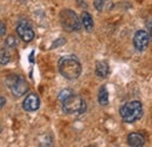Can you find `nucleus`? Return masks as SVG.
<instances>
[{
	"label": "nucleus",
	"instance_id": "1",
	"mask_svg": "<svg viewBox=\"0 0 152 147\" xmlns=\"http://www.w3.org/2000/svg\"><path fill=\"white\" fill-rule=\"evenodd\" d=\"M58 71L67 79H76L82 73V65L75 56H62L58 60Z\"/></svg>",
	"mask_w": 152,
	"mask_h": 147
},
{
	"label": "nucleus",
	"instance_id": "2",
	"mask_svg": "<svg viewBox=\"0 0 152 147\" xmlns=\"http://www.w3.org/2000/svg\"><path fill=\"white\" fill-rule=\"evenodd\" d=\"M119 114L122 117V119L125 123H134L137 120H139L143 116V106L139 102L133 100V102H129L125 103L121 110H119Z\"/></svg>",
	"mask_w": 152,
	"mask_h": 147
},
{
	"label": "nucleus",
	"instance_id": "3",
	"mask_svg": "<svg viewBox=\"0 0 152 147\" xmlns=\"http://www.w3.org/2000/svg\"><path fill=\"white\" fill-rule=\"evenodd\" d=\"M86 102L77 95L72 93L62 102V109L67 114H81L86 111Z\"/></svg>",
	"mask_w": 152,
	"mask_h": 147
},
{
	"label": "nucleus",
	"instance_id": "4",
	"mask_svg": "<svg viewBox=\"0 0 152 147\" xmlns=\"http://www.w3.org/2000/svg\"><path fill=\"white\" fill-rule=\"evenodd\" d=\"M60 22L67 32H77L81 28L80 18L72 9H63L60 13Z\"/></svg>",
	"mask_w": 152,
	"mask_h": 147
},
{
	"label": "nucleus",
	"instance_id": "5",
	"mask_svg": "<svg viewBox=\"0 0 152 147\" xmlns=\"http://www.w3.org/2000/svg\"><path fill=\"white\" fill-rule=\"evenodd\" d=\"M7 83H8V87H10L12 93L15 97L23 96L29 89L28 82L22 76H11L7 81Z\"/></svg>",
	"mask_w": 152,
	"mask_h": 147
},
{
	"label": "nucleus",
	"instance_id": "6",
	"mask_svg": "<svg viewBox=\"0 0 152 147\" xmlns=\"http://www.w3.org/2000/svg\"><path fill=\"white\" fill-rule=\"evenodd\" d=\"M150 41V35L146 31H137L134 36H133V46L138 52H143L148 48Z\"/></svg>",
	"mask_w": 152,
	"mask_h": 147
},
{
	"label": "nucleus",
	"instance_id": "7",
	"mask_svg": "<svg viewBox=\"0 0 152 147\" xmlns=\"http://www.w3.org/2000/svg\"><path fill=\"white\" fill-rule=\"evenodd\" d=\"M17 33L25 42H31L34 39V31L27 21H20L19 25L17 26Z\"/></svg>",
	"mask_w": 152,
	"mask_h": 147
},
{
	"label": "nucleus",
	"instance_id": "8",
	"mask_svg": "<svg viewBox=\"0 0 152 147\" xmlns=\"http://www.w3.org/2000/svg\"><path fill=\"white\" fill-rule=\"evenodd\" d=\"M22 108L28 112H33V111H37L40 108V99L35 93H31L28 95L23 103H22Z\"/></svg>",
	"mask_w": 152,
	"mask_h": 147
},
{
	"label": "nucleus",
	"instance_id": "9",
	"mask_svg": "<svg viewBox=\"0 0 152 147\" xmlns=\"http://www.w3.org/2000/svg\"><path fill=\"white\" fill-rule=\"evenodd\" d=\"M128 144L132 147H142L145 144V138L143 137V134L133 132L130 133L128 137Z\"/></svg>",
	"mask_w": 152,
	"mask_h": 147
},
{
	"label": "nucleus",
	"instance_id": "10",
	"mask_svg": "<svg viewBox=\"0 0 152 147\" xmlns=\"http://www.w3.org/2000/svg\"><path fill=\"white\" fill-rule=\"evenodd\" d=\"M81 22H82L83 27L86 28V31H88V32L93 31V28H94V20H93V17L88 12H83L82 13Z\"/></svg>",
	"mask_w": 152,
	"mask_h": 147
},
{
	"label": "nucleus",
	"instance_id": "11",
	"mask_svg": "<svg viewBox=\"0 0 152 147\" xmlns=\"http://www.w3.org/2000/svg\"><path fill=\"white\" fill-rule=\"evenodd\" d=\"M96 75L99 78H105L109 75V65L107 62H97L96 64Z\"/></svg>",
	"mask_w": 152,
	"mask_h": 147
},
{
	"label": "nucleus",
	"instance_id": "12",
	"mask_svg": "<svg viewBox=\"0 0 152 147\" xmlns=\"http://www.w3.org/2000/svg\"><path fill=\"white\" fill-rule=\"evenodd\" d=\"M98 103L103 106L108 105V103H109V92L107 90L105 85L101 87V89L98 91Z\"/></svg>",
	"mask_w": 152,
	"mask_h": 147
},
{
	"label": "nucleus",
	"instance_id": "13",
	"mask_svg": "<svg viewBox=\"0 0 152 147\" xmlns=\"http://www.w3.org/2000/svg\"><path fill=\"white\" fill-rule=\"evenodd\" d=\"M11 61V53L7 49H0V65H6Z\"/></svg>",
	"mask_w": 152,
	"mask_h": 147
},
{
	"label": "nucleus",
	"instance_id": "14",
	"mask_svg": "<svg viewBox=\"0 0 152 147\" xmlns=\"http://www.w3.org/2000/svg\"><path fill=\"white\" fill-rule=\"evenodd\" d=\"M5 43H6V46H7L8 48H14V47H17V44H18V40H17L15 36L11 35V36H8L6 39Z\"/></svg>",
	"mask_w": 152,
	"mask_h": 147
},
{
	"label": "nucleus",
	"instance_id": "15",
	"mask_svg": "<svg viewBox=\"0 0 152 147\" xmlns=\"http://www.w3.org/2000/svg\"><path fill=\"white\" fill-rule=\"evenodd\" d=\"M72 93H73V92L70 91V90H67V89H66V90H62V91L58 93V99H60L61 102H63V100H64L67 97H69Z\"/></svg>",
	"mask_w": 152,
	"mask_h": 147
},
{
	"label": "nucleus",
	"instance_id": "16",
	"mask_svg": "<svg viewBox=\"0 0 152 147\" xmlns=\"http://www.w3.org/2000/svg\"><path fill=\"white\" fill-rule=\"evenodd\" d=\"M95 7L96 9H98V11H102L103 9V5H104V2H103V0H95Z\"/></svg>",
	"mask_w": 152,
	"mask_h": 147
},
{
	"label": "nucleus",
	"instance_id": "17",
	"mask_svg": "<svg viewBox=\"0 0 152 147\" xmlns=\"http://www.w3.org/2000/svg\"><path fill=\"white\" fill-rule=\"evenodd\" d=\"M5 33H6V25L2 21H0V37L4 36Z\"/></svg>",
	"mask_w": 152,
	"mask_h": 147
},
{
	"label": "nucleus",
	"instance_id": "18",
	"mask_svg": "<svg viewBox=\"0 0 152 147\" xmlns=\"http://www.w3.org/2000/svg\"><path fill=\"white\" fill-rule=\"evenodd\" d=\"M148 28H149V35L152 39V20L148 23Z\"/></svg>",
	"mask_w": 152,
	"mask_h": 147
},
{
	"label": "nucleus",
	"instance_id": "19",
	"mask_svg": "<svg viewBox=\"0 0 152 147\" xmlns=\"http://www.w3.org/2000/svg\"><path fill=\"white\" fill-rule=\"evenodd\" d=\"M5 104H6V99H5V97H0V108H4Z\"/></svg>",
	"mask_w": 152,
	"mask_h": 147
},
{
	"label": "nucleus",
	"instance_id": "20",
	"mask_svg": "<svg viewBox=\"0 0 152 147\" xmlns=\"http://www.w3.org/2000/svg\"><path fill=\"white\" fill-rule=\"evenodd\" d=\"M0 132H1V126H0Z\"/></svg>",
	"mask_w": 152,
	"mask_h": 147
},
{
	"label": "nucleus",
	"instance_id": "21",
	"mask_svg": "<svg viewBox=\"0 0 152 147\" xmlns=\"http://www.w3.org/2000/svg\"><path fill=\"white\" fill-rule=\"evenodd\" d=\"M103 1H105V0H103Z\"/></svg>",
	"mask_w": 152,
	"mask_h": 147
}]
</instances>
